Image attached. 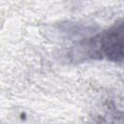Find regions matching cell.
<instances>
[{"mask_svg":"<svg viewBox=\"0 0 124 124\" xmlns=\"http://www.w3.org/2000/svg\"><path fill=\"white\" fill-rule=\"evenodd\" d=\"M123 24H114L110 29L97 37L83 42L78 46V55L84 58H108L113 61H121L123 55Z\"/></svg>","mask_w":124,"mask_h":124,"instance_id":"obj_1","label":"cell"}]
</instances>
